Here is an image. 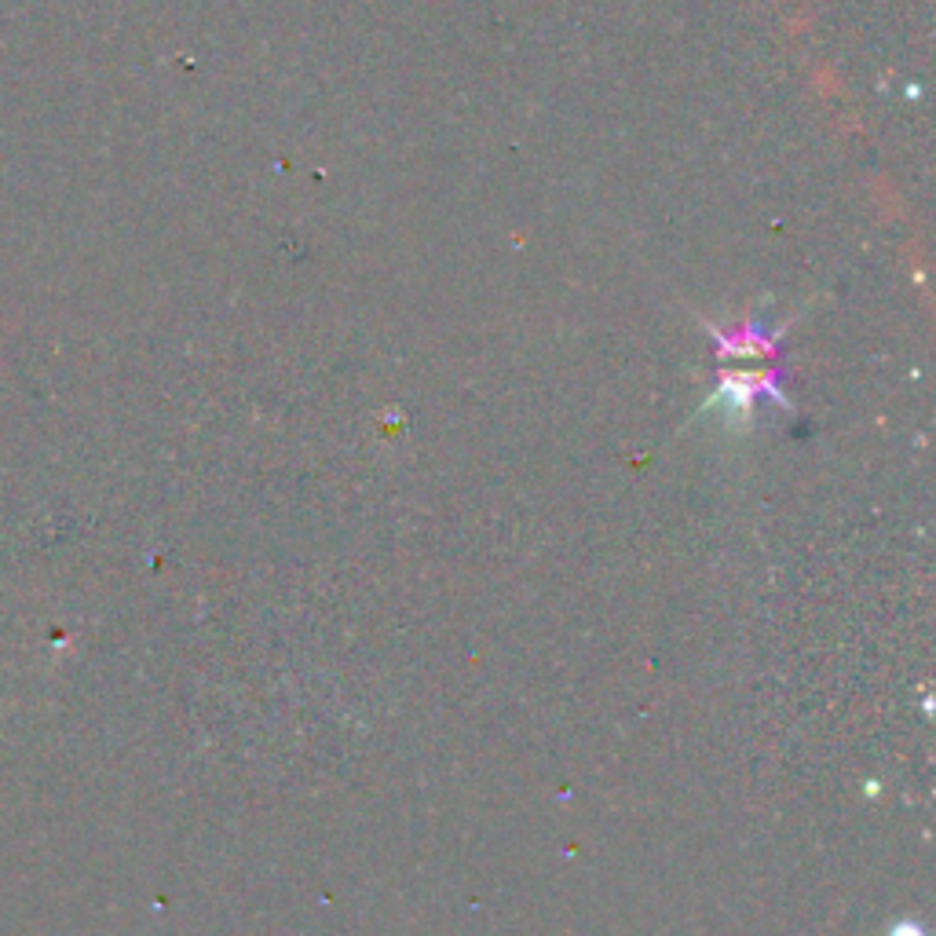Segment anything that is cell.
<instances>
[{
    "instance_id": "6da1fadb",
    "label": "cell",
    "mask_w": 936,
    "mask_h": 936,
    "mask_svg": "<svg viewBox=\"0 0 936 936\" xmlns=\"http://www.w3.org/2000/svg\"><path fill=\"white\" fill-rule=\"evenodd\" d=\"M896 936H922V933L915 929V922H900V926H896Z\"/></svg>"
}]
</instances>
